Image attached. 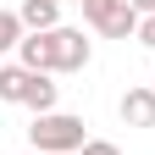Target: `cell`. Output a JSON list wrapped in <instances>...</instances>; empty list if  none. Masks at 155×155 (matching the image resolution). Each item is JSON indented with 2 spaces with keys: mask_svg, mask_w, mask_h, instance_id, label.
<instances>
[{
  "mask_svg": "<svg viewBox=\"0 0 155 155\" xmlns=\"http://www.w3.org/2000/svg\"><path fill=\"white\" fill-rule=\"evenodd\" d=\"M28 144H33V155H83V144H89V133H83V116H72V111L33 116V127H28Z\"/></svg>",
  "mask_w": 155,
  "mask_h": 155,
  "instance_id": "1",
  "label": "cell"
},
{
  "mask_svg": "<svg viewBox=\"0 0 155 155\" xmlns=\"http://www.w3.org/2000/svg\"><path fill=\"white\" fill-rule=\"evenodd\" d=\"M94 45L83 39V28H55L50 33V72H83Z\"/></svg>",
  "mask_w": 155,
  "mask_h": 155,
  "instance_id": "2",
  "label": "cell"
},
{
  "mask_svg": "<svg viewBox=\"0 0 155 155\" xmlns=\"http://www.w3.org/2000/svg\"><path fill=\"white\" fill-rule=\"evenodd\" d=\"M139 22H144V17L139 11H133L127 6V0H111V6L100 11V17H94V33H100V39H139Z\"/></svg>",
  "mask_w": 155,
  "mask_h": 155,
  "instance_id": "3",
  "label": "cell"
},
{
  "mask_svg": "<svg viewBox=\"0 0 155 155\" xmlns=\"http://www.w3.org/2000/svg\"><path fill=\"white\" fill-rule=\"evenodd\" d=\"M116 111H122L127 127H155V83H133Z\"/></svg>",
  "mask_w": 155,
  "mask_h": 155,
  "instance_id": "4",
  "label": "cell"
},
{
  "mask_svg": "<svg viewBox=\"0 0 155 155\" xmlns=\"http://www.w3.org/2000/svg\"><path fill=\"white\" fill-rule=\"evenodd\" d=\"M17 17H22L28 33H55V28H61V0H22Z\"/></svg>",
  "mask_w": 155,
  "mask_h": 155,
  "instance_id": "5",
  "label": "cell"
},
{
  "mask_svg": "<svg viewBox=\"0 0 155 155\" xmlns=\"http://www.w3.org/2000/svg\"><path fill=\"white\" fill-rule=\"evenodd\" d=\"M33 78L39 72H28V67H0V100H6V105H28V89H33Z\"/></svg>",
  "mask_w": 155,
  "mask_h": 155,
  "instance_id": "6",
  "label": "cell"
},
{
  "mask_svg": "<svg viewBox=\"0 0 155 155\" xmlns=\"http://www.w3.org/2000/svg\"><path fill=\"white\" fill-rule=\"evenodd\" d=\"M17 67L50 72V33H22V45H17ZM50 78H55V72H50Z\"/></svg>",
  "mask_w": 155,
  "mask_h": 155,
  "instance_id": "7",
  "label": "cell"
},
{
  "mask_svg": "<svg viewBox=\"0 0 155 155\" xmlns=\"http://www.w3.org/2000/svg\"><path fill=\"white\" fill-rule=\"evenodd\" d=\"M55 94H61V83H50V72H39L33 89H28V111H33V116H50V111H55Z\"/></svg>",
  "mask_w": 155,
  "mask_h": 155,
  "instance_id": "8",
  "label": "cell"
},
{
  "mask_svg": "<svg viewBox=\"0 0 155 155\" xmlns=\"http://www.w3.org/2000/svg\"><path fill=\"white\" fill-rule=\"evenodd\" d=\"M22 17H17V11H0V55H6V50H17V45H22Z\"/></svg>",
  "mask_w": 155,
  "mask_h": 155,
  "instance_id": "9",
  "label": "cell"
},
{
  "mask_svg": "<svg viewBox=\"0 0 155 155\" xmlns=\"http://www.w3.org/2000/svg\"><path fill=\"white\" fill-rule=\"evenodd\" d=\"M83 155H122V150H116L111 139H89V144H83Z\"/></svg>",
  "mask_w": 155,
  "mask_h": 155,
  "instance_id": "10",
  "label": "cell"
},
{
  "mask_svg": "<svg viewBox=\"0 0 155 155\" xmlns=\"http://www.w3.org/2000/svg\"><path fill=\"white\" fill-rule=\"evenodd\" d=\"M139 45H144V50H155V17H144V22H139Z\"/></svg>",
  "mask_w": 155,
  "mask_h": 155,
  "instance_id": "11",
  "label": "cell"
},
{
  "mask_svg": "<svg viewBox=\"0 0 155 155\" xmlns=\"http://www.w3.org/2000/svg\"><path fill=\"white\" fill-rule=\"evenodd\" d=\"M78 6H83V17H89V22H94V17H100V11L111 6V0H78Z\"/></svg>",
  "mask_w": 155,
  "mask_h": 155,
  "instance_id": "12",
  "label": "cell"
},
{
  "mask_svg": "<svg viewBox=\"0 0 155 155\" xmlns=\"http://www.w3.org/2000/svg\"><path fill=\"white\" fill-rule=\"evenodd\" d=\"M127 6L139 11V17H155V0H127Z\"/></svg>",
  "mask_w": 155,
  "mask_h": 155,
  "instance_id": "13",
  "label": "cell"
},
{
  "mask_svg": "<svg viewBox=\"0 0 155 155\" xmlns=\"http://www.w3.org/2000/svg\"><path fill=\"white\" fill-rule=\"evenodd\" d=\"M150 83H155V78H150Z\"/></svg>",
  "mask_w": 155,
  "mask_h": 155,
  "instance_id": "14",
  "label": "cell"
},
{
  "mask_svg": "<svg viewBox=\"0 0 155 155\" xmlns=\"http://www.w3.org/2000/svg\"><path fill=\"white\" fill-rule=\"evenodd\" d=\"M28 155H33V150H28Z\"/></svg>",
  "mask_w": 155,
  "mask_h": 155,
  "instance_id": "15",
  "label": "cell"
}]
</instances>
